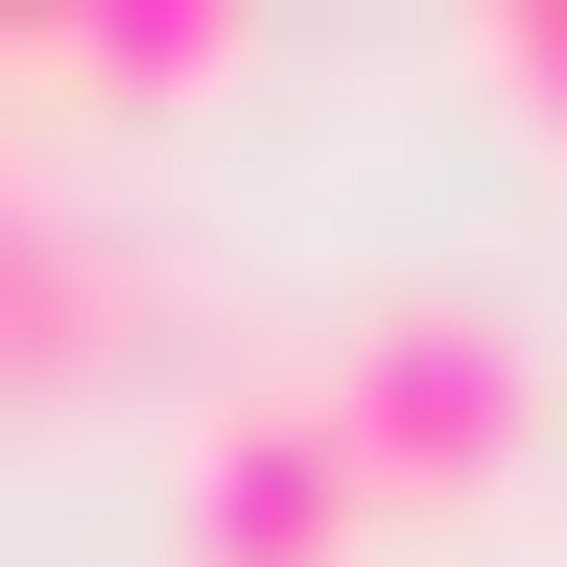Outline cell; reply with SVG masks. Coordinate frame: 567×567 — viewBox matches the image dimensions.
<instances>
[{
    "label": "cell",
    "instance_id": "cell-1",
    "mask_svg": "<svg viewBox=\"0 0 567 567\" xmlns=\"http://www.w3.org/2000/svg\"><path fill=\"white\" fill-rule=\"evenodd\" d=\"M308 402H331V450L379 520H473V496H520L544 473V425H567V354L496 308V284H354V308L308 331Z\"/></svg>",
    "mask_w": 567,
    "mask_h": 567
},
{
    "label": "cell",
    "instance_id": "cell-2",
    "mask_svg": "<svg viewBox=\"0 0 567 567\" xmlns=\"http://www.w3.org/2000/svg\"><path fill=\"white\" fill-rule=\"evenodd\" d=\"M166 331H189V260L142 237V213H71V189L24 166V118H0V425L142 379Z\"/></svg>",
    "mask_w": 567,
    "mask_h": 567
},
{
    "label": "cell",
    "instance_id": "cell-3",
    "mask_svg": "<svg viewBox=\"0 0 567 567\" xmlns=\"http://www.w3.org/2000/svg\"><path fill=\"white\" fill-rule=\"evenodd\" d=\"M354 520H379V496H354L308 354H260V379L189 402V450H166V567H354Z\"/></svg>",
    "mask_w": 567,
    "mask_h": 567
},
{
    "label": "cell",
    "instance_id": "cell-4",
    "mask_svg": "<svg viewBox=\"0 0 567 567\" xmlns=\"http://www.w3.org/2000/svg\"><path fill=\"white\" fill-rule=\"evenodd\" d=\"M237 71V0H48V24H0V118L24 95H213Z\"/></svg>",
    "mask_w": 567,
    "mask_h": 567
},
{
    "label": "cell",
    "instance_id": "cell-5",
    "mask_svg": "<svg viewBox=\"0 0 567 567\" xmlns=\"http://www.w3.org/2000/svg\"><path fill=\"white\" fill-rule=\"evenodd\" d=\"M450 71H473V95L567 166V0H473V24H450Z\"/></svg>",
    "mask_w": 567,
    "mask_h": 567
}]
</instances>
